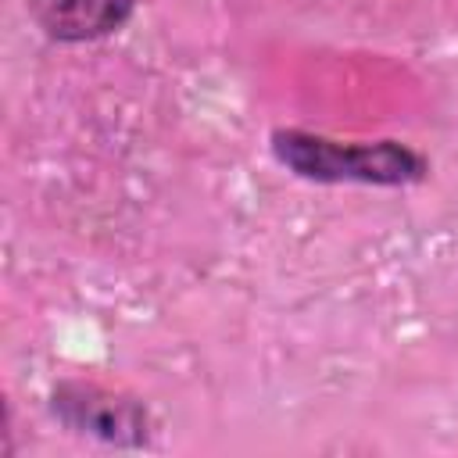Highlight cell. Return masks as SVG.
Listing matches in <instances>:
<instances>
[{"instance_id":"1","label":"cell","mask_w":458,"mask_h":458,"mask_svg":"<svg viewBox=\"0 0 458 458\" xmlns=\"http://www.w3.org/2000/svg\"><path fill=\"white\" fill-rule=\"evenodd\" d=\"M272 157L308 182H365V186H408L422 182L429 165L422 154L397 140L340 143L304 129H276Z\"/></svg>"},{"instance_id":"2","label":"cell","mask_w":458,"mask_h":458,"mask_svg":"<svg viewBox=\"0 0 458 458\" xmlns=\"http://www.w3.org/2000/svg\"><path fill=\"white\" fill-rule=\"evenodd\" d=\"M50 411L72 433L97 437L114 447H140L147 444V408L136 397L104 390L97 383H61L50 394Z\"/></svg>"},{"instance_id":"3","label":"cell","mask_w":458,"mask_h":458,"mask_svg":"<svg viewBox=\"0 0 458 458\" xmlns=\"http://www.w3.org/2000/svg\"><path fill=\"white\" fill-rule=\"evenodd\" d=\"M136 0H29L32 21L57 43H86L118 32Z\"/></svg>"}]
</instances>
